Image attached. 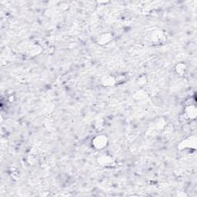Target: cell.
Segmentation results:
<instances>
[{
    "label": "cell",
    "mask_w": 197,
    "mask_h": 197,
    "mask_svg": "<svg viewBox=\"0 0 197 197\" xmlns=\"http://www.w3.org/2000/svg\"><path fill=\"white\" fill-rule=\"evenodd\" d=\"M95 146H96L98 149H101V148L103 147L104 146H105V143H106V138L105 137H97L95 140Z\"/></svg>",
    "instance_id": "1"
}]
</instances>
